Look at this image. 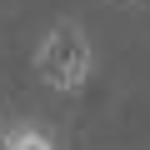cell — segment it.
Returning <instances> with one entry per match:
<instances>
[{"mask_svg": "<svg viewBox=\"0 0 150 150\" xmlns=\"http://www.w3.org/2000/svg\"><path fill=\"white\" fill-rule=\"evenodd\" d=\"M90 70H95V50H90V35H85L80 20H55L40 35V45H35V75L50 90H60V95L85 90Z\"/></svg>", "mask_w": 150, "mask_h": 150, "instance_id": "6da1fadb", "label": "cell"}, {"mask_svg": "<svg viewBox=\"0 0 150 150\" xmlns=\"http://www.w3.org/2000/svg\"><path fill=\"white\" fill-rule=\"evenodd\" d=\"M5 150H60V145H55L40 125H25V120H20V125L5 130Z\"/></svg>", "mask_w": 150, "mask_h": 150, "instance_id": "7a4b0ae2", "label": "cell"}, {"mask_svg": "<svg viewBox=\"0 0 150 150\" xmlns=\"http://www.w3.org/2000/svg\"><path fill=\"white\" fill-rule=\"evenodd\" d=\"M0 150H5V130H0Z\"/></svg>", "mask_w": 150, "mask_h": 150, "instance_id": "3957f363", "label": "cell"}]
</instances>
